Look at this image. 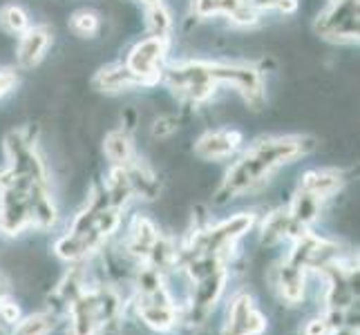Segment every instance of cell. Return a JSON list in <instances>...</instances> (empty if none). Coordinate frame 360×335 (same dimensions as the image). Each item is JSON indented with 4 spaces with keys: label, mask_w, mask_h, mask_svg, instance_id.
Listing matches in <instances>:
<instances>
[{
    "label": "cell",
    "mask_w": 360,
    "mask_h": 335,
    "mask_svg": "<svg viewBox=\"0 0 360 335\" xmlns=\"http://www.w3.org/2000/svg\"><path fill=\"white\" fill-rule=\"evenodd\" d=\"M309 147H311V139H307V136H271V139L253 143L238 164L231 168L224 181V192H244L246 188L262 181L278 166L289 164L291 159L304 155Z\"/></svg>",
    "instance_id": "cell-1"
},
{
    "label": "cell",
    "mask_w": 360,
    "mask_h": 335,
    "mask_svg": "<svg viewBox=\"0 0 360 335\" xmlns=\"http://www.w3.org/2000/svg\"><path fill=\"white\" fill-rule=\"evenodd\" d=\"M168 52V36H150L132 47L126 67L139 85H153L161 79Z\"/></svg>",
    "instance_id": "cell-2"
},
{
    "label": "cell",
    "mask_w": 360,
    "mask_h": 335,
    "mask_svg": "<svg viewBox=\"0 0 360 335\" xmlns=\"http://www.w3.org/2000/svg\"><path fill=\"white\" fill-rule=\"evenodd\" d=\"M316 29L322 39L354 43L358 41V0H331L318 16Z\"/></svg>",
    "instance_id": "cell-3"
},
{
    "label": "cell",
    "mask_w": 360,
    "mask_h": 335,
    "mask_svg": "<svg viewBox=\"0 0 360 335\" xmlns=\"http://www.w3.org/2000/svg\"><path fill=\"white\" fill-rule=\"evenodd\" d=\"M195 11L204 18L224 14L240 25H251L257 20V7L251 0H197Z\"/></svg>",
    "instance_id": "cell-4"
},
{
    "label": "cell",
    "mask_w": 360,
    "mask_h": 335,
    "mask_svg": "<svg viewBox=\"0 0 360 335\" xmlns=\"http://www.w3.org/2000/svg\"><path fill=\"white\" fill-rule=\"evenodd\" d=\"M242 141V134L238 130H213L206 132L195 145V152L202 159L208 161H217V159H226L231 157Z\"/></svg>",
    "instance_id": "cell-5"
},
{
    "label": "cell",
    "mask_w": 360,
    "mask_h": 335,
    "mask_svg": "<svg viewBox=\"0 0 360 335\" xmlns=\"http://www.w3.org/2000/svg\"><path fill=\"white\" fill-rule=\"evenodd\" d=\"M49 43H52V34L47 27H27L20 36L18 43V63L20 67H34L41 63V58L45 56Z\"/></svg>",
    "instance_id": "cell-6"
},
{
    "label": "cell",
    "mask_w": 360,
    "mask_h": 335,
    "mask_svg": "<svg viewBox=\"0 0 360 335\" xmlns=\"http://www.w3.org/2000/svg\"><path fill=\"white\" fill-rule=\"evenodd\" d=\"M132 85H139L136 79L128 72L126 65H110L96 72L94 77V88L101 92H121V90H130Z\"/></svg>",
    "instance_id": "cell-7"
},
{
    "label": "cell",
    "mask_w": 360,
    "mask_h": 335,
    "mask_svg": "<svg viewBox=\"0 0 360 335\" xmlns=\"http://www.w3.org/2000/svg\"><path fill=\"white\" fill-rule=\"evenodd\" d=\"M340 175L333 170H314L309 172V175H304L302 179V190L318 197V199H327V197H331L333 192H336L340 188Z\"/></svg>",
    "instance_id": "cell-8"
},
{
    "label": "cell",
    "mask_w": 360,
    "mask_h": 335,
    "mask_svg": "<svg viewBox=\"0 0 360 335\" xmlns=\"http://www.w3.org/2000/svg\"><path fill=\"white\" fill-rule=\"evenodd\" d=\"M105 155L117 168H128L132 164V143L121 130L110 132L105 139Z\"/></svg>",
    "instance_id": "cell-9"
},
{
    "label": "cell",
    "mask_w": 360,
    "mask_h": 335,
    "mask_svg": "<svg viewBox=\"0 0 360 335\" xmlns=\"http://www.w3.org/2000/svg\"><path fill=\"white\" fill-rule=\"evenodd\" d=\"M0 27H3L7 34L18 36L30 27L27 14H25V11L16 5H7V7L0 9Z\"/></svg>",
    "instance_id": "cell-10"
},
{
    "label": "cell",
    "mask_w": 360,
    "mask_h": 335,
    "mask_svg": "<svg viewBox=\"0 0 360 335\" xmlns=\"http://www.w3.org/2000/svg\"><path fill=\"white\" fill-rule=\"evenodd\" d=\"M70 25H72L74 32H77L79 36H85V39L98 32V18L92 14V11H88V9L77 11V14L72 16Z\"/></svg>",
    "instance_id": "cell-11"
},
{
    "label": "cell",
    "mask_w": 360,
    "mask_h": 335,
    "mask_svg": "<svg viewBox=\"0 0 360 335\" xmlns=\"http://www.w3.org/2000/svg\"><path fill=\"white\" fill-rule=\"evenodd\" d=\"M170 16L168 11L157 5V7H148V27H150L153 36H168L170 32Z\"/></svg>",
    "instance_id": "cell-12"
},
{
    "label": "cell",
    "mask_w": 360,
    "mask_h": 335,
    "mask_svg": "<svg viewBox=\"0 0 360 335\" xmlns=\"http://www.w3.org/2000/svg\"><path fill=\"white\" fill-rule=\"evenodd\" d=\"M49 329H52V322H49V317H32L27 320L25 324L20 327V335H45Z\"/></svg>",
    "instance_id": "cell-13"
},
{
    "label": "cell",
    "mask_w": 360,
    "mask_h": 335,
    "mask_svg": "<svg viewBox=\"0 0 360 335\" xmlns=\"http://www.w3.org/2000/svg\"><path fill=\"white\" fill-rule=\"evenodd\" d=\"M16 85V77L11 72H7V70H3L0 72V98H3L7 92H11V88Z\"/></svg>",
    "instance_id": "cell-14"
},
{
    "label": "cell",
    "mask_w": 360,
    "mask_h": 335,
    "mask_svg": "<svg viewBox=\"0 0 360 335\" xmlns=\"http://www.w3.org/2000/svg\"><path fill=\"white\" fill-rule=\"evenodd\" d=\"M307 335H325V322H314Z\"/></svg>",
    "instance_id": "cell-15"
},
{
    "label": "cell",
    "mask_w": 360,
    "mask_h": 335,
    "mask_svg": "<svg viewBox=\"0 0 360 335\" xmlns=\"http://www.w3.org/2000/svg\"><path fill=\"white\" fill-rule=\"evenodd\" d=\"M141 3L146 7H157V5H161V0H141Z\"/></svg>",
    "instance_id": "cell-16"
}]
</instances>
